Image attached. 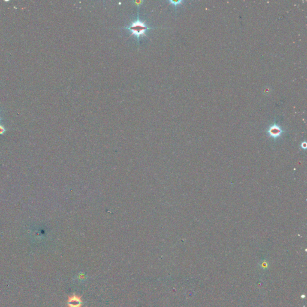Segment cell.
<instances>
[{"mask_svg": "<svg viewBox=\"0 0 307 307\" xmlns=\"http://www.w3.org/2000/svg\"><path fill=\"white\" fill-rule=\"evenodd\" d=\"M1 117H0V121H1Z\"/></svg>", "mask_w": 307, "mask_h": 307, "instance_id": "cell-6", "label": "cell"}, {"mask_svg": "<svg viewBox=\"0 0 307 307\" xmlns=\"http://www.w3.org/2000/svg\"><path fill=\"white\" fill-rule=\"evenodd\" d=\"M81 298L75 294L68 298L67 304L68 307H81L82 305Z\"/></svg>", "mask_w": 307, "mask_h": 307, "instance_id": "cell-2", "label": "cell"}, {"mask_svg": "<svg viewBox=\"0 0 307 307\" xmlns=\"http://www.w3.org/2000/svg\"><path fill=\"white\" fill-rule=\"evenodd\" d=\"M137 7L138 14L137 19L134 21H133L130 23L128 27H124V29L127 30L130 32V36L134 35L136 38H137V43H139L140 37H142L144 36L148 37L146 33L148 31L153 29H156L157 28L148 27L146 24L145 21L143 22L139 19V6H137Z\"/></svg>", "mask_w": 307, "mask_h": 307, "instance_id": "cell-1", "label": "cell"}, {"mask_svg": "<svg viewBox=\"0 0 307 307\" xmlns=\"http://www.w3.org/2000/svg\"><path fill=\"white\" fill-rule=\"evenodd\" d=\"M269 133L270 136H272V137H276L280 136V134L281 133V130L280 128V127H278L277 125H274L270 128L269 130Z\"/></svg>", "mask_w": 307, "mask_h": 307, "instance_id": "cell-3", "label": "cell"}, {"mask_svg": "<svg viewBox=\"0 0 307 307\" xmlns=\"http://www.w3.org/2000/svg\"><path fill=\"white\" fill-rule=\"evenodd\" d=\"M169 3L170 4H172V5H173V6L176 7L177 6L180 5L181 3H182V1H171V0H170V1H169Z\"/></svg>", "mask_w": 307, "mask_h": 307, "instance_id": "cell-4", "label": "cell"}, {"mask_svg": "<svg viewBox=\"0 0 307 307\" xmlns=\"http://www.w3.org/2000/svg\"><path fill=\"white\" fill-rule=\"evenodd\" d=\"M6 130L5 127L3 125L0 124V135L4 134V133L6 132Z\"/></svg>", "mask_w": 307, "mask_h": 307, "instance_id": "cell-5", "label": "cell"}]
</instances>
